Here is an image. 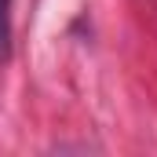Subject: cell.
Returning a JSON list of instances; mask_svg holds the SVG:
<instances>
[{
  "mask_svg": "<svg viewBox=\"0 0 157 157\" xmlns=\"http://www.w3.org/2000/svg\"><path fill=\"white\" fill-rule=\"evenodd\" d=\"M11 55V0H0V62Z\"/></svg>",
  "mask_w": 157,
  "mask_h": 157,
  "instance_id": "1",
  "label": "cell"
}]
</instances>
